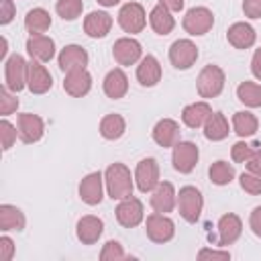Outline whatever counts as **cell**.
<instances>
[{"label": "cell", "mask_w": 261, "mask_h": 261, "mask_svg": "<svg viewBox=\"0 0 261 261\" xmlns=\"http://www.w3.org/2000/svg\"><path fill=\"white\" fill-rule=\"evenodd\" d=\"M106 190L108 196L112 200H124L133 194V179H130V171L124 163H112L106 169Z\"/></svg>", "instance_id": "obj_1"}, {"label": "cell", "mask_w": 261, "mask_h": 261, "mask_svg": "<svg viewBox=\"0 0 261 261\" xmlns=\"http://www.w3.org/2000/svg\"><path fill=\"white\" fill-rule=\"evenodd\" d=\"M224 88V71L218 65H206L198 75V94L202 98H216Z\"/></svg>", "instance_id": "obj_2"}, {"label": "cell", "mask_w": 261, "mask_h": 261, "mask_svg": "<svg viewBox=\"0 0 261 261\" xmlns=\"http://www.w3.org/2000/svg\"><path fill=\"white\" fill-rule=\"evenodd\" d=\"M202 206H204L202 194H200L194 186H184V188L179 190V196H177V208H179V214L184 216V220H188V222H196V220L200 218Z\"/></svg>", "instance_id": "obj_3"}, {"label": "cell", "mask_w": 261, "mask_h": 261, "mask_svg": "<svg viewBox=\"0 0 261 261\" xmlns=\"http://www.w3.org/2000/svg\"><path fill=\"white\" fill-rule=\"evenodd\" d=\"M27 75H29V63L22 59V55H12L6 59L4 65V77H6V88L10 92H20L27 84Z\"/></svg>", "instance_id": "obj_4"}, {"label": "cell", "mask_w": 261, "mask_h": 261, "mask_svg": "<svg viewBox=\"0 0 261 261\" xmlns=\"http://www.w3.org/2000/svg\"><path fill=\"white\" fill-rule=\"evenodd\" d=\"M196 59H198V47L188 39H179L169 47V61L175 69H188L196 63Z\"/></svg>", "instance_id": "obj_5"}, {"label": "cell", "mask_w": 261, "mask_h": 261, "mask_svg": "<svg viewBox=\"0 0 261 261\" xmlns=\"http://www.w3.org/2000/svg\"><path fill=\"white\" fill-rule=\"evenodd\" d=\"M173 232H175L173 220L167 218L165 214L153 212L151 216H147V237L153 243H167L173 239Z\"/></svg>", "instance_id": "obj_6"}, {"label": "cell", "mask_w": 261, "mask_h": 261, "mask_svg": "<svg viewBox=\"0 0 261 261\" xmlns=\"http://www.w3.org/2000/svg\"><path fill=\"white\" fill-rule=\"evenodd\" d=\"M214 24V16L208 8L204 6H196V8H190L184 16V29L190 33V35H206Z\"/></svg>", "instance_id": "obj_7"}, {"label": "cell", "mask_w": 261, "mask_h": 261, "mask_svg": "<svg viewBox=\"0 0 261 261\" xmlns=\"http://www.w3.org/2000/svg\"><path fill=\"white\" fill-rule=\"evenodd\" d=\"M198 147L192 141H177L173 145V167L179 173H190L198 163Z\"/></svg>", "instance_id": "obj_8"}, {"label": "cell", "mask_w": 261, "mask_h": 261, "mask_svg": "<svg viewBox=\"0 0 261 261\" xmlns=\"http://www.w3.org/2000/svg\"><path fill=\"white\" fill-rule=\"evenodd\" d=\"M118 24L126 33H141L145 27V8L139 2H128L118 12Z\"/></svg>", "instance_id": "obj_9"}, {"label": "cell", "mask_w": 261, "mask_h": 261, "mask_svg": "<svg viewBox=\"0 0 261 261\" xmlns=\"http://www.w3.org/2000/svg\"><path fill=\"white\" fill-rule=\"evenodd\" d=\"M57 63H59V69L63 73L86 69V65H88V53L80 45H67V47L61 49V53L57 57Z\"/></svg>", "instance_id": "obj_10"}, {"label": "cell", "mask_w": 261, "mask_h": 261, "mask_svg": "<svg viewBox=\"0 0 261 261\" xmlns=\"http://www.w3.org/2000/svg\"><path fill=\"white\" fill-rule=\"evenodd\" d=\"M135 179H137V188L141 192H151L157 188L159 184V165L153 157H147L143 161H139L137 171H135Z\"/></svg>", "instance_id": "obj_11"}, {"label": "cell", "mask_w": 261, "mask_h": 261, "mask_svg": "<svg viewBox=\"0 0 261 261\" xmlns=\"http://www.w3.org/2000/svg\"><path fill=\"white\" fill-rule=\"evenodd\" d=\"M16 128H18V137H20L22 143H35V141H39L43 137L45 124H43L41 116L24 112V114H18Z\"/></svg>", "instance_id": "obj_12"}, {"label": "cell", "mask_w": 261, "mask_h": 261, "mask_svg": "<svg viewBox=\"0 0 261 261\" xmlns=\"http://www.w3.org/2000/svg\"><path fill=\"white\" fill-rule=\"evenodd\" d=\"M116 220L126 226V228H133L137 226L141 220H143V204L141 200L137 198H124L118 206H116Z\"/></svg>", "instance_id": "obj_13"}, {"label": "cell", "mask_w": 261, "mask_h": 261, "mask_svg": "<svg viewBox=\"0 0 261 261\" xmlns=\"http://www.w3.org/2000/svg\"><path fill=\"white\" fill-rule=\"evenodd\" d=\"M27 86L33 94H45L47 90H51L53 80L51 73L45 69V65H41V61L33 59L29 63V75H27Z\"/></svg>", "instance_id": "obj_14"}, {"label": "cell", "mask_w": 261, "mask_h": 261, "mask_svg": "<svg viewBox=\"0 0 261 261\" xmlns=\"http://www.w3.org/2000/svg\"><path fill=\"white\" fill-rule=\"evenodd\" d=\"M241 230H243L241 218H239L237 214H224V216H220V220H218V239H216V243H218L220 247L232 245V243L241 237Z\"/></svg>", "instance_id": "obj_15"}, {"label": "cell", "mask_w": 261, "mask_h": 261, "mask_svg": "<svg viewBox=\"0 0 261 261\" xmlns=\"http://www.w3.org/2000/svg\"><path fill=\"white\" fill-rule=\"evenodd\" d=\"M112 55L118 65H133L141 57V45H139V41L128 39V37L118 39L112 47Z\"/></svg>", "instance_id": "obj_16"}, {"label": "cell", "mask_w": 261, "mask_h": 261, "mask_svg": "<svg viewBox=\"0 0 261 261\" xmlns=\"http://www.w3.org/2000/svg\"><path fill=\"white\" fill-rule=\"evenodd\" d=\"M92 88V75L86 69H77V71H69L63 80V90L73 96V98H82L90 92Z\"/></svg>", "instance_id": "obj_17"}, {"label": "cell", "mask_w": 261, "mask_h": 261, "mask_svg": "<svg viewBox=\"0 0 261 261\" xmlns=\"http://www.w3.org/2000/svg\"><path fill=\"white\" fill-rule=\"evenodd\" d=\"M80 198L90 204V206H96L102 202V173L100 171H94V173H88L82 184H80Z\"/></svg>", "instance_id": "obj_18"}, {"label": "cell", "mask_w": 261, "mask_h": 261, "mask_svg": "<svg viewBox=\"0 0 261 261\" xmlns=\"http://www.w3.org/2000/svg\"><path fill=\"white\" fill-rule=\"evenodd\" d=\"M175 206V190L169 181H159L157 188L153 190V196H151V208L155 212H171Z\"/></svg>", "instance_id": "obj_19"}, {"label": "cell", "mask_w": 261, "mask_h": 261, "mask_svg": "<svg viewBox=\"0 0 261 261\" xmlns=\"http://www.w3.org/2000/svg\"><path fill=\"white\" fill-rule=\"evenodd\" d=\"M27 51L37 61H49L55 55V43L45 35H31L27 41Z\"/></svg>", "instance_id": "obj_20"}, {"label": "cell", "mask_w": 261, "mask_h": 261, "mask_svg": "<svg viewBox=\"0 0 261 261\" xmlns=\"http://www.w3.org/2000/svg\"><path fill=\"white\" fill-rule=\"evenodd\" d=\"M110 27H112V18L108 12H90L84 20V31L88 37H94V39H100V37H106L110 33Z\"/></svg>", "instance_id": "obj_21"}, {"label": "cell", "mask_w": 261, "mask_h": 261, "mask_svg": "<svg viewBox=\"0 0 261 261\" xmlns=\"http://www.w3.org/2000/svg\"><path fill=\"white\" fill-rule=\"evenodd\" d=\"M153 139L159 147H173L179 139V126L171 118H163L153 128Z\"/></svg>", "instance_id": "obj_22"}, {"label": "cell", "mask_w": 261, "mask_h": 261, "mask_svg": "<svg viewBox=\"0 0 261 261\" xmlns=\"http://www.w3.org/2000/svg\"><path fill=\"white\" fill-rule=\"evenodd\" d=\"M137 80L141 86H147V88L155 86L161 80V65L153 55H147L141 59V63L137 67Z\"/></svg>", "instance_id": "obj_23"}, {"label": "cell", "mask_w": 261, "mask_h": 261, "mask_svg": "<svg viewBox=\"0 0 261 261\" xmlns=\"http://www.w3.org/2000/svg\"><path fill=\"white\" fill-rule=\"evenodd\" d=\"M102 220L98 216H82L77 220V239L84 245H94L102 234Z\"/></svg>", "instance_id": "obj_24"}, {"label": "cell", "mask_w": 261, "mask_h": 261, "mask_svg": "<svg viewBox=\"0 0 261 261\" xmlns=\"http://www.w3.org/2000/svg\"><path fill=\"white\" fill-rule=\"evenodd\" d=\"M226 39L234 49H249L255 43V31L247 22H234L226 33Z\"/></svg>", "instance_id": "obj_25"}, {"label": "cell", "mask_w": 261, "mask_h": 261, "mask_svg": "<svg viewBox=\"0 0 261 261\" xmlns=\"http://www.w3.org/2000/svg\"><path fill=\"white\" fill-rule=\"evenodd\" d=\"M210 114H212V108L206 102H194V104H190V106L184 108L181 120L190 128H200V126H204V122L208 120Z\"/></svg>", "instance_id": "obj_26"}, {"label": "cell", "mask_w": 261, "mask_h": 261, "mask_svg": "<svg viewBox=\"0 0 261 261\" xmlns=\"http://www.w3.org/2000/svg\"><path fill=\"white\" fill-rule=\"evenodd\" d=\"M126 90H128V80H126L122 69H112V71L106 73V77H104V94L108 98L118 100V98H122L126 94Z\"/></svg>", "instance_id": "obj_27"}, {"label": "cell", "mask_w": 261, "mask_h": 261, "mask_svg": "<svg viewBox=\"0 0 261 261\" xmlns=\"http://www.w3.org/2000/svg\"><path fill=\"white\" fill-rule=\"evenodd\" d=\"M151 27L157 35H169L175 27V20L171 16V10L163 4H157L153 10H151Z\"/></svg>", "instance_id": "obj_28"}, {"label": "cell", "mask_w": 261, "mask_h": 261, "mask_svg": "<svg viewBox=\"0 0 261 261\" xmlns=\"http://www.w3.org/2000/svg\"><path fill=\"white\" fill-rule=\"evenodd\" d=\"M228 135V120L222 112H212L204 122V137L208 141H222Z\"/></svg>", "instance_id": "obj_29"}, {"label": "cell", "mask_w": 261, "mask_h": 261, "mask_svg": "<svg viewBox=\"0 0 261 261\" xmlns=\"http://www.w3.org/2000/svg\"><path fill=\"white\" fill-rule=\"evenodd\" d=\"M0 228L2 230H22L24 228V214L10 204L0 206Z\"/></svg>", "instance_id": "obj_30"}, {"label": "cell", "mask_w": 261, "mask_h": 261, "mask_svg": "<svg viewBox=\"0 0 261 261\" xmlns=\"http://www.w3.org/2000/svg\"><path fill=\"white\" fill-rule=\"evenodd\" d=\"M232 128L239 137H251L257 133L259 128V120L255 114L247 112V110H241V112H234L232 116Z\"/></svg>", "instance_id": "obj_31"}, {"label": "cell", "mask_w": 261, "mask_h": 261, "mask_svg": "<svg viewBox=\"0 0 261 261\" xmlns=\"http://www.w3.org/2000/svg\"><path fill=\"white\" fill-rule=\"evenodd\" d=\"M124 128H126V122L120 114H106L100 122V135L110 141L120 139L124 135Z\"/></svg>", "instance_id": "obj_32"}, {"label": "cell", "mask_w": 261, "mask_h": 261, "mask_svg": "<svg viewBox=\"0 0 261 261\" xmlns=\"http://www.w3.org/2000/svg\"><path fill=\"white\" fill-rule=\"evenodd\" d=\"M24 27H27L33 35H41V33H45V31L51 27V16H49V12L43 10V8H33V10H29L27 16H24Z\"/></svg>", "instance_id": "obj_33"}, {"label": "cell", "mask_w": 261, "mask_h": 261, "mask_svg": "<svg viewBox=\"0 0 261 261\" xmlns=\"http://www.w3.org/2000/svg\"><path fill=\"white\" fill-rule=\"evenodd\" d=\"M237 96L245 106L259 108L261 106V86L255 82H243L237 88Z\"/></svg>", "instance_id": "obj_34"}, {"label": "cell", "mask_w": 261, "mask_h": 261, "mask_svg": "<svg viewBox=\"0 0 261 261\" xmlns=\"http://www.w3.org/2000/svg\"><path fill=\"white\" fill-rule=\"evenodd\" d=\"M208 175H210L212 184H216V186H226V184H230L232 177H234V167H232L230 163H226V161H214V163L210 165V169H208Z\"/></svg>", "instance_id": "obj_35"}, {"label": "cell", "mask_w": 261, "mask_h": 261, "mask_svg": "<svg viewBox=\"0 0 261 261\" xmlns=\"http://www.w3.org/2000/svg\"><path fill=\"white\" fill-rule=\"evenodd\" d=\"M84 2L82 0H57L55 10L63 20H75L82 14Z\"/></svg>", "instance_id": "obj_36"}, {"label": "cell", "mask_w": 261, "mask_h": 261, "mask_svg": "<svg viewBox=\"0 0 261 261\" xmlns=\"http://www.w3.org/2000/svg\"><path fill=\"white\" fill-rule=\"evenodd\" d=\"M259 145L261 143H245V141H239V143H234L232 145V151H230V155H232V161H237V163H247L253 155H255V151L259 149Z\"/></svg>", "instance_id": "obj_37"}, {"label": "cell", "mask_w": 261, "mask_h": 261, "mask_svg": "<svg viewBox=\"0 0 261 261\" xmlns=\"http://www.w3.org/2000/svg\"><path fill=\"white\" fill-rule=\"evenodd\" d=\"M239 181H241V188H243L247 194H253V196L261 194V175L247 171V173H243V175H241V179H239Z\"/></svg>", "instance_id": "obj_38"}, {"label": "cell", "mask_w": 261, "mask_h": 261, "mask_svg": "<svg viewBox=\"0 0 261 261\" xmlns=\"http://www.w3.org/2000/svg\"><path fill=\"white\" fill-rule=\"evenodd\" d=\"M18 108V98L8 92V88H0V114H12Z\"/></svg>", "instance_id": "obj_39"}, {"label": "cell", "mask_w": 261, "mask_h": 261, "mask_svg": "<svg viewBox=\"0 0 261 261\" xmlns=\"http://www.w3.org/2000/svg\"><path fill=\"white\" fill-rule=\"evenodd\" d=\"M100 259H102V261H120V259H124V251H122L120 243L108 241V243L104 245L102 253H100Z\"/></svg>", "instance_id": "obj_40"}, {"label": "cell", "mask_w": 261, "mask_h": 261, "mask_svg": "<svg viewBox=\"0 0 261 261\" xmlns=\"http://www.w3.org/2000/svg\"><path fill=\"white\" fill-rule=\"evenodd\" d=\"M16 135H18V128H14L8 120L0 122V139H2V149L4 151H8L12 147V143L16 141Z\"/></svg>", "instance_id": "obj_41"}, {"label": "cell", "mask_w": 261, "mask_h": 261, "mask_svg": "<svg viewBox=\"0 0 261 261\" xmlns=\"http://www.w3.org/2000/svg\"><path fill=\"white\" fill-rule=\"evenodd\" d=\"M12 18H14L12 0H0V24H8Z\"/></svg>", "instance_id": "obj_42"}, {"label": "cell", "mask_w": 261, "mask_h": 261, "mask_svg": "<svg viewBox=\"0 0 261 261\" xmlns=\"http://www.w3.org/2000/svg\"><path fill=\"white\" fill-rule=\"evenodd\" d=\"M243 12L249 18H261V0H243Z\"/></svg>", "instance_id": "obj_43"}, {"label": "cell", "mask_w": 261, "mask_h": 261, "mask_svg": "<svg viewBox=\"0 0 261 261\" xmlns=\"http://www.w3.org/2000/svg\"><path fill=\"white\" fill-rule=\"evenodd\" d=\"M12 253H14L12 241H10L8 237H2V239H0V261H10Z\"/></svg>", "instance_id": "obj_44"}, {"label": "cell", "mask_w": 261, "mask_h": 261, "mask_svg": "<svg viewBox=\"0 0 261 261\" xmlns=\"http://www.w3.org/2000/svg\"><path fill=\"white\" fill-rule=\"evenodd\" d=\"M198 259L204 261V259H230V253L228 251H210V249H202L198 253Z\"/></svg>", "instance_id": "obj_45"}, {"label": "cell", "mask_w": 261, "mask_h": 261, "mask_svg": "<svg viewBox=\"0 0 261 261\" xmlns=\"http://www.w3.org/2000/svg\"><path fill=\"white\" fill-rule=\"evenodd\" d=\"M249 224H251V230H253L257 237H261V206H257V208L251 212Z\"/></svg>", "instance_id": "obj_46"}, {"label": "cell", "mask_w": 261, "mask_h": 261, "mask_svg": "<svg viewBox=\"0 0 261 261\" xmlns=\"http://www.w3.org/2000/svg\"><path fill=\"white\" fill-rule=\"evenodd\" d=\"M247 169L251 171V173H257V175H261V145H259V149L255 151V155L247 161Z\"/></svg>", "instance_id": "obj_47"}, {"label": "cell", "mask_w": 261, "mask_h": 261, "mask_svg": "<svg viewBox=\"0 0 261 261\" xmlns=\"http://www.w3.org/2000/svg\"><path fill=\"white\" fill-rule=\"evenodd\" d=\"M251 71H253V75H255L257 80H261V49H257V51H255V55H253Z\"/></svg>", "instance_id": "obj_48"}, {"label": "cell", "mask_w": 261, "mask_h": 261, "mask_svg": "<svg viewBox=\"0 0 261 261\" xmlns=\"http://www.w3.org/2000/svg\"><path fill=\"white\" fill-rule=\"evenodd\" d=\"M159 4L167 6L169 10H181L184 8V0H159Z\"/></svg>", "instance_id": "obj_49"}, {"label": "cell", "mask_w": 261, "mask_h": 261, "mask_svg": "<svg viewBox=\"0 0 261 261\" xmlns=\"http://www.w3.org/2000/svg\"><path fill=\"white\" fill-rule=\"evenodd\" d=\"M6 57V39L2 37V49H0V59H4Z\"/></svg>", "instance_id": "obj_50"}, {"label": "cell", "mask_w": 261, "mask_h": 261, "mask_svg": "<svg viewBox=\"0 0 261 261\" xmlns=\"http://www.w3.org/2000/svg\"><path fill=\"white\" fill-rule=\"evenodd\" d=\"M102 6H114V4H118V0H98Z\"/></svg>", "instance_id": "obj_51"}]
</instances>
